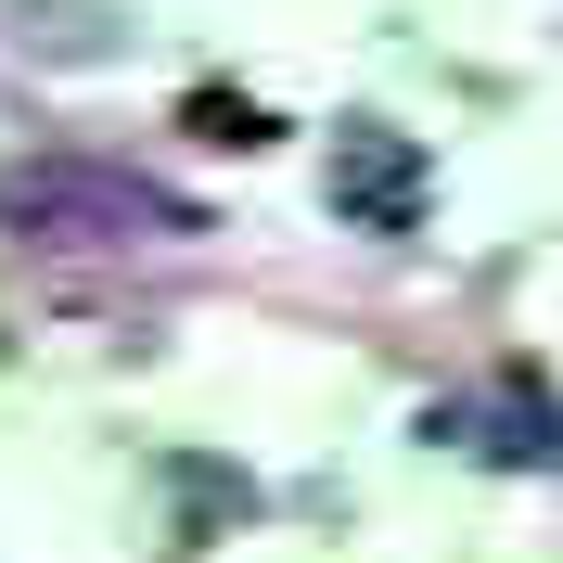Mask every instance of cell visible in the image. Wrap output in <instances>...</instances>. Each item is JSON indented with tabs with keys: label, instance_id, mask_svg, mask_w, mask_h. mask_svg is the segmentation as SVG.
<instances>
[{
	"label": "cell",
	"instance_id": "1",
	"mask_svg": "<svg viewBox=\"0 0 563 563\" xmlns=\"http://www.w3.org/2000/svg\"><path fill=\"white\" fill-rule=\"evenodd\" d=\"M0 231L38 256H103V244H179L192 206L103 154H26V167H0Z\"/></svg>",
	"mask_w": 563,
	"mask_h": 563
},
{
	"label": "cell",
	"instance_id": "2",
	"mask_svg": "<svg viewBox=\"0 0 563 563\" xmlns=\"http://www.w3.org/2000/svg\"><path fill=\"white\" fill-rule=\"evenodd\" d=\"M320 206L346 218V231H422V206H435V154H422L410 129H385V115H346V129L320 141Z\"/></svg>",
	"mask_w": 563,
	"mask_h": 563
},
{
	"label": "cell",
	"instance_id": "3",
	"mask_svg": "<svg viewBox=\"0 0 563 563\" xmlns=\"http://www.w3.org/2000/svg\"><path fill=\"white\" fill-rule=\"evenodd\" d=\"M179 129H192V141H231V154H256V141H269V115H256L244 90H192V103H179Z\"/></svg>",
	"mask_w": 563,
	"mask_h": 563
}]
</instances>
